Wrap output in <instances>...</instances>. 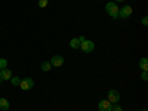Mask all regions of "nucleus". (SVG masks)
Here are the masks:
<instances>
[{"label":"nucleus","mask_w":148,"mask_h":111,"mask_svg":"<svg viewBox=\"0 0 148 111\" xmlns=\"http://www.w3.org/2000/svg\"><path fill=\"white\" fill-rule=\"evenodd\" d=\"M105 9H107V14L111 16V18H119V6L116 5V2H110L105 5Z\"/></svg>","instance_id":"nucleus-1"},{"label":"nucleus","mask_w":148,"mask_h":111,"mask_svg":"<svg viewBox=\"0 0 148 111\" xmlns=\"http://www.w3.org/2000/svg\"><path fill=\"white\" fill-rule=\"evenodd\" d=\"M80 49H82L84 53H90L93 49H95V43L92 40H83L80 43Z\"/></svg>","instance_id":"nucleus-2"},{"label":"nucleus","mask_w":148,"mask_h":111,"mask_svg":"<svg viewBox=\"0 0 148 111\" xmlns=\"http://www.w3.org/2000/svg\"><path fill=\"white\" fill-rule=\"evenodd\" d=\"M107 99L111 102V104H117L119 101H120V93L116 90V89H111V90H108L107 92Z\"/></svg>","instance_id":"nucleus-3"},{"label":"nucleus","mask_w":148,"mask_h":111,"mask_svg":"<svg viewBox=\"0 0 148 111\" xmlns=\"http://www.w3.org/2000/svg\"><path fill=\"white\" fill-rule=\"evenodd\" d=\"M19 86H21V89H22V90H30V89L34 88V80L30 79V77H25V79H22V80H21Z\"/></svg>","instance_id":"nucleus-4"},{"label":"nucleus","mask_w":148,"mask_h":111,"mask_svg":"<svg viewBox=\"0 0 148 111\" xmlns=\"http://www.w3.org/2000/svg\"><path fill=\"white\" fill-rule=\"evenodd\" d=\"M130 15H132V8L130 6H123L121 9H119V18L127 19Z\"/></svg>","instance_id":"nucleus-5"},{"label":"nucleus","mask_w":148,"mask_h":111,"mask_svg":"<svg viewBox=\"0 0 148 111\" xmlns=\"http://www.w3.org/2000/svg\"><path fill=\"white\" fill-rule=\"evenodd\" d=\"M62 64H64V56H61V55L52 56V59H51V65L52 67H61Z\"/></svg>","instance_id":"nucleus-6"},{"label":"nucleus","mask_w":148,"mask_h":111,"mask_svg":"<svg viewBox=\"0 0 148 111\" xmlns=\"http://www.w3.org/2000/svg\"><path fill=\"white\" fill-rule=\"evenodd\" d=\"M98 107H99V111H111V107H113V104H111L108 99H102V101H99Z\"/></svg>","instance_id":"nucleus-7"},{"label":"nucleus","mask_w":148,"mask_h":111,"mask_svg":"<svg viewBox=\"0 0 148 111\" xmlns=\"http://www.w3.org/2000/svg\"><path fill=\"white\" fill-rule=\"evenodd\" d=\"M0 77H2V80H10L12 79V71L6 67L3 70H0Z\"/></svg>","instance_id":"nucleus-8"},{"label":"nucleus","mask_w":148,"mask_h":111,"mask_svg":"<svg viewBox=\"0 0 148 111\" xmlns=\"http://www.w3.org/2000/svg\"><path fill=\"white\" fill-rule=\"evenodd\" d=\"M139 68H141L142 71H148V59H147L145 56L139 59Z\"/></svg>","instance_id":"nucleus-9"},{"label":"nucleus","mask_w":148,"mask_h":111,"mask_svg":"<svg viewBox=\"0 0 148 111\" xmlns=\"http://www.w3.org/2000/svg\"><path fill=\"white\" fill-rule=\"evenodd\" d=\"M0 110H3V111L9 110V101L6 98H0Z\"/></svg>","instance_id":"nucleus-10"},{"label":"nucleus","mask_w":148,"mask_h":111,"mask_svg":"<svg viewBox=\"0 0 148 111\" xmlns=\"http://www.w3.org/2000/svg\"><path fill=\"white\" fill-rule=\"evenodd\" d=\"M80 40H79V37H76V39H71V42H70V46L73 47V49H80Z\"/></svg>","instance_id":"nucleus-11"},{"label":"nucleus","mask_w":148,"mask_h":111,"mask_svg":"<svg viewBox=\"0 0 148 111\" xmlns=\"http://www.w3.org/2000/svg\"><path fill=\"white\" fill-rule=\"evenodd\" d=\"M51 68H52L51 62H47V61H45V62H42V70H43V71H49Z\"/></svg>","instance_id":"nucleus-12"},{"label":"nucleus","mask_w":148,"mask_h":111,"mask_svg":"<svg viewBox=\"0 0 148 111\" xmlns=\"http://www.w3.org/2000/svg\"><path fill=\"white\" fill-rule=\"evenodd\" d=\"M10 82H12V84H14V86H19V83H21V79H19V77H14V76H12Z\"/></svg>","instance_id":"nucleus-13"},{"label":"nucleus","mask_w":148,"mask_h":111,"mask_svg":"<svg viewBox=\"0 0 148 111\" xmlns=\"http://www.w3.org/2000/svg\"><path fill=\"white\" fill-rule=\"evenodd\" d=\"M111 111H123V108H121V105H119V102H117V104H113V107H111Z\"/></svg>","instance_id":"nucleus-14"},{"label":"nucleus","mask_w":148,"mask_h":111,"mask_svg":"<svg viewBox=\"0 0 148 111\" xmlns=\"http://www.w3.org/2000/svg\"><path fill=\"white\" fill-rule=\"evenodd\" d=\"M6 67H8V61L2 58V59H0V70H3V68H6Z\"/></svg>","instance_id":"nucleus-15"},{"label":"nucleus","mask_w":148,"mask_h":111,"mask_svg":"<svg viewBox=\"0 0 148 111\" xmlns=\"http://www.w3.org/2000/svg\"><path fill=\"white\" fill-rule=\"evenodd\" d=\"M49 3V0H39V8H46Z\"/></svg>","instance_id":"nucleus-16"},{"label":"nucleus","mask_w":148,"mask_h":111,"mask_svg":"<svg viewBox=\"0 0 148 111\" xmlns=\"http://www.w3.org/2000/svg\"><path fill=\"white\" fill-rule=\"evenodd\" d=\"M141 79H142L144 82H147V80H148V73H147V71H142V76H141Z\"/></svg>","instance_id":"nucleus-17"},{"label":"nucleus","mask_w":148,"mask_h":111,"mask_svg":"<svg viewBox=\"0 0 148 111\" xmlns=\"http://www.w3.org/2000/svg\"><path fill=\"white\" fill-rule=\"evenodd\" d=\"M142 25H145V27L148 25V18H147V16H144V18H142Z\"/></svg>","instance_id":"nucleus-18"},{"label":"nucleus","mask_w":148,"mask_h":111,"mask_svg":"<svg viewBox=\"0 0 148 111\" xmlns=\"http://www.w3.org/2000/svg\"><path fill=\"white\" fill-rule=\"evenodd\" d=\"M114 2H123V0H114Z\"/></svg>","instance_id":"nucleus-19"},{"label":"nucleus","mask_w":148,"mask_h":111,"mask_svg":"<svg viewBox=\"0 0 148 111\" xmlns=\"http://www.w3.org/2000/svg\"><path fill=\"white\" fill-rule=\"evenodd\" d=\"M2 82H3V80H2V77H0V83H2Z\"/></svg>","instance_id":"nucleus-20"},{"label":"nucleus","mask_w":148,"mask_h":111,"mask_svg":"<svg viewBox=\"0 0 148 111\" xmlns=\"http://www.w3.org/2000/svg\"><path fill=\"white\" fill-rule=\"evenodd\" d=\"M142 111H147V110H142Z\"/></svg>","instance_id":"nucleus-21"}]
</instances>
